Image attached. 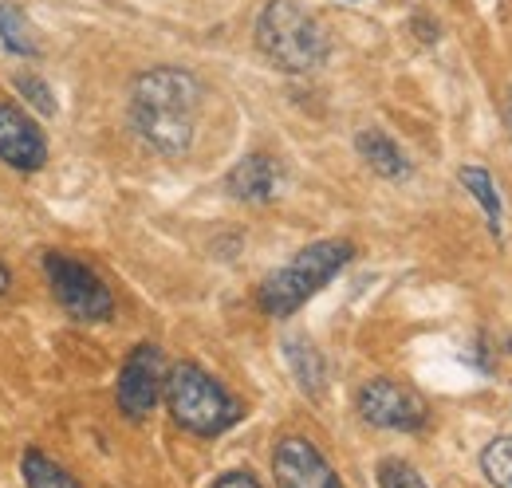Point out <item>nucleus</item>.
I'll use <instances>...</instances> for the list:
<instances>
[{
  "mask_svg": "<svg viewBox=\"0 0 512 488\" xmlns=\"http://www.w3.org/2000/svg\"><path fill=\"white\" fill-rule=\"evenodd\" d=\"M201 111V83L182 67H154L134 79L130 122L166 158H182L193 146Z\"/></svg>",
  "mask_w": 512,
  "mask_h": 488,
  "instance_id": "1",
  "label": "nucleus"
},
{
  "mask_svg": "<svg viewBox=\"0 0 512 488\" xmlns=\"http://www.w3.org/2000/svg\"><path fill=\"white\" fill-rule=\"evenodd\" d=\"M256 48L280 71H316L331 44L323 24L300 0H268L256 16Z\"/></svg>",
  "mask_w": 512,
  "mask_h": 488,
  "instance_id": "2",
  "label": "nucleus"
},
{
  "mask_svg": "<svg viewBox=\"0 0 512 488\" xmlns=\"http://www.w3.org/2000/svg\"><path fill=\"white\" fill-rule=\"evenodd\" d=\"M166 410L178 426L193 437H221L225 429L237 426L241 406L237 398L197 363H178L166 374Z\"/></svg>",
  "mask_w": 512,
  "mask_h": 488,
  "instance_id": "3",
  "label": "nucleus"
},
{
  "mask_svg": "<svg viewBox=\"0 0 512 488\" xmlns=\"http://www.w3.org/2000/svg\"><path fill=\"white\" fill-rule=\"evenodd\" d=\"M351 256H355L351 241L308 244V248H300L284 268H276V272L260 284L256 300H260V307H264L268 315L284 319V315H292V311H300V307L308 304L331 276H339V268H347Z\"/></svg>",
  "mask_w": 512,
  "mask_h": 488,
  "instance_id": "4",
  "label": "nucleus"
},
{
  "mask_svg": "<svg viewBox=\"0 0 512 488\" xmlns=\"http://www.w3.org/2000/svg\"><path fill=\"white\" fill-rule=\"evenodd\" d=\"M44 276L52 284L56 304L64 307L71 319H79V323H103V319H111L115 296L99 280V272L87 268L83 260H75L67 252H44Z\"/></svg>",
  "mask_w": 512,
  "mask_h": 488,
  "instance_id": "5",
  "label": "nucleus"
},
{
  "mask_svg": "<svg viewBox=\"0 0 512 488\" xmlns=\"http://www.w3.org/2000/svg\"><path fill=\"white\" fill-rule=\"evenodd\" d=\"M166 374L170 370H166V355L158 343H138L130 351L119 370V410L130 422H142L158 406V398L166 390Z\"/></svg>",
  "mask_w": 512,
  "mask_h": 488,
  "instance_id": "6",
  "label": "nucleus"
},
{
  "mask_svg": "<svg viewBox=\"0 0 512 488\" xmlns=\"http://www.w3.org/2000/svg\"><path fill=\"white\" fill-rule=\"evenodd\" d=\"M359 414L371 426L398 429V433H418V429L426 426V418H430L426 402L410 386H402L394 378H371L359 390Z\"/></svg>",
  "mask_w": 512,
  "mask_h": 488,
  "instance_id": "7",
  "label": "nucleus"
},
{
  "mask_svg": "<svg viewBox=\"0 0 512 488\" xmlns=\"http://www.w3.org/2000/svg\"><path fill=\"white\" fill-rule=\"evenodd\" d=\"M276 488H343L339 473L327 465L320 449L308 437H284L272 449Z\"/></svg>",
  "mask_w": 512,
  "mask_h": 488,
  "instance_id": "8",
  "label": "nucleus"
},
{
  "mask_svg": "<svg viewBox=\"0 0 512 488\" xmlns=\"http://www.w3.org/2000/svg\"><path fill=\"white\" fill-rule=\"evenodd\" d=\"M0 162L20 174H32L48 162V138L40 122L16 103H0Z\"/></svg>",
  "mask_w": 512,
  "mask_h": 488,
  "instance_id": "9",
  "label": "nucleus"
},
{
  "mask_svg": "<svg viewBox=\"0 0 512 488\" xmlns=\"http://www.w3.org/2000/svg\"><path fill=\"white\" fill-rule=\"evenodd\" d=\"M229 193L237 197V201H272L276 193H280V166H276V158H268V154H249V158H241L233 170H229Z\"/></svg>",
  "mask_w": 512,
  "mask_h": 488,
  "instance_id": "10",
  "label": "nucleus"
},
{
  "mask_svg": "<svg viewBox=\"0 0 512 488\" xmlns=\"http://www.w3.org/2000/svg\"><path fill=\"white\" fill-rule=\"evenodd\" d=\"M355 150H359V158L379 174V178H390V182H398V178H406L410 174V162H406V154L386 138L383 130H363L359 138H355Z\"/></svg>",
  "mask_w": 512,
  "mask_h": 488,
  "instance_id": "11",
  "label": "nucleus"
},
{
  "mask_svg": "<svg viewBox=\"0 0 512 488\" xmlns=\"http://www.w3.org/2000/svg\"><path fill=\"white\" fill-rule=\"evenodd\" d=\"M284 355H288V366H292L300 390L312 394V398H320L323 386H327V363H323L320 351L308 339H288L284 343Z\"/></svg>",
  "mask_w": 512,
  "mask_h": 488,
  "instance_id": "12",
  "label": "nucleus"
},
{
  "mask_svg": "<svg viewBox=\"0 0 512 488\" xmlns=\"http://www.w3.org/2000/svg\"><path fill=\"white\" fill-rule=\"evenodd\" d=\"M0 44H4L12 56H24V60L40 56V40H36V32H32V20H28L24 8L12 4V0H0Z\"/></svg>",
  "mask_w": 512,
  "mask_h": 488,
  "instance_id": "13",
  "label": "nucleus"
},
{
  "mask_svg": "<svg viewBox=\"0 0 512 488\" xmlns=\"http://www.w3.org/2000/svg\"><path fill=\"white\" fill-rule=\"evenodd\" d=\"M461 185L481 201V209H485V217H489V229L501 237V221H505V209H501V197H497V185L489 178V170H481V166H461Z\"/></svg>",
  "mask_w": 512,
  "mask_h": 488,
  "instance_id": "14",
  "label": "nucleus"
},
{
  "mask_svg": "<svg viewBox=\"0 0 512 488\" xmlns=\"http://www.w3.org/2000/svg\"><path fill=\"white\" fill-rule=\"evenodd\" d=\"M20 473H24L28 488H83L71 473H67L64 465H56L52 457H44V453H36V449L24 453Z\"/></svg>",
  "mask_w": 512,
  "mask_h": 488,
  "instance_id": "15",
  "label": "nucleus"
},
{
  "mask_svg": "<svg viewBox=\"0 0 512 488\" xmlns=\"http://www.w3.org/2000/svg\"><path fill=\"white\" fill-rule=\"evenodd\" d=\"M481 473L493 488H512V437H497L485 445Z\"/></svg>",
  "mask_w": 512,
  "mask_h": 488,
  "instance_id": "16",
  "label": "nucleus"
},
{
  "mask_svg": "<svg viewBox=\"0 0 512 488\" xmlns=\"http://www.w3.org/2000/svg\"><path fill=\"white\" fill-rule=\"evenodd\" d=\"M12 87L24 95V103L28 107H36L40 115H56V99H52V87L40 79V75H32V71H16L12 75Z\"/></svg>",
  "mask_w": 512,
  "mask_h": 488,
  "instance_id": "17",
  "label": "nucleus"
},
{
  "mask_svg": "<svg viewBox=\"0 0 512 488\" xmlns=\"http://www.w3.org/2000/svg\"><path fill=\"white\" fill-rule=\"evenodd\" d=\"M379 488H430L422 481V473L406 461H383L379 465Z\"/></svg>",
  "mask_w": 512,
  "mask_h": 488,
  "instance_id": "18",
  "label": "nucleus"
},
{
  "mask_svg": "<svg viewBox=\"0 0 512 488\" xmlns=\"http://www.w3.org/2000/svg\"><path fill=\"white\" fill-rule=\"evenodd\" d=\"M213 488H264V485L256 481L253 473H245V469H229V473H221L213 481Z\"/></svg>",
  "mask_w": 512,
  "mask_h": 488,
  "instance_id": "19",
  "label": "nucleus"
},
{
  "mask_svg": "<svg viewBox=\"0 0 512 488\" xmlns=\"http://www.w3.org/2000/svg\"><path fill=\"white\" fill-rule=\"evenodd\" d=\"M8 288H12V272H8V264L0 260V296H8Z\"/></svg>",
  "mask_w": 512,
  "mask_h": 488,
  "instance_id": "20",
  "label": "nucleus"
},
{
  "mask_svg": "<svg viewBox=\"0 0 512 488\" xmlns=\"http://www.w3.org/2000/svg\"><path fill=\"white\" fill-rule=\"evenodd\" d=\"M509 126H512V91H509Z\"/></svg>",
  "mask_w": 512,
  "mask_h": 488,
  "instance_id": "21",
  "label": "nucleus"
}]
</instances>
